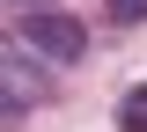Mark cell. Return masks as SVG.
Listing matches in <instances>:
<instances>
[{"label": "cell", "instance_id": "1", "mask_svg": "<svg viewBox=\"0 0 147 132\" xmlns=\"http://www.w3.org/2000/svg\"><path fill=\"white\" fill-rule=\"evenodd\" d=\"M15 44L30 59H52V66H74V59L88 52V29L66 15V7H37V15H22L15 22Z\"/></svg>", "mask_w": 147, "mask_h": 132}, {"label": "cell", "instance_id": "2", "mask_svg": "<svg viewBox=\"0 0 147 132\" xmlns=\"http://www.w3.org/2000/svg\"><path fill=\"white\" fill-rule=\"evenodd\" d=\"M0 88H7V117H22L37 95H44V74L30 66V52H22V44L7 52V66H0Z\"/></svg>", "mask_w": 147, "mask_h": 132}, {"label": "cell", "instance_id": "3", "mask_svg": "<svg viewBox=\"0 0 147 132\" xmlns=\"http://www.w3.org/2000/svg\"><path fill=\"white\" fill-rule=\"evenodd\" d=\"M118 132H147V88H125V95H118Z\"/></svg>", "mask_w": 147, "mask_h": 132}, {"label": "cell", "instance_id": "4", "mask_svg": "<svg viewBox=\"0 0 147 132\" xmlns=\"http://www.w3.org/2000/svg\"><path fill=\"white\" fill-rule=\"evenodd\" d=\"M110 22H147V0H110Z\"/></svg>", "mask_w": 147, "mask_h": 132}, {"label": "cell", "instance_id": "5", "mask_svg": "<svg viewBox=\"0 0 147 132\" xmlns=\"http://www.w3.org/2000/svg\"><path fill=\"white\" fill-rule=\"evenodd\" d=\"M22 7H30V15H37V7H52V0H22Z\"/></svg>", "mask_w": 147, "mask_h": 132}]
</instances>
